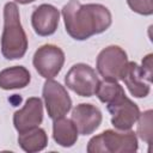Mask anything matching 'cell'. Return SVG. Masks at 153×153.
<instances>
[{"mask_svg": "<svg viewBox=\"0 0 153 153\" xmlns=\"http://www.w3.org/2000/svg\"><path fill=\"white\" fill-rule=\"evenodd\" d=\"M53 137L62 147H72L78 140V130L72 120L56 118L53 123Z\"/></svg>", "mask_w": 153, "mask_h": 153, "instance_id": "13", "label": "cell"}, {"mask_svg": "<svg viewBox=\"0 0 153 153\" xmlns=\"http://www.w3.org/2000/svg\"><path fill=\"white\" fill-rule=\"evenodd\" d=\"M14 1H17V2H19V4H23V5H25V4L32 2V1H35V0H14Z\"/></svg>", "mask_w": 153, "mask_h": 153, "instance_id": "19", "label": "cell"}, {"mask_svg": "<svg viewBox=\"0 0 153 153\" xmlns=\"http://www.w3.org/2000/svg\"><path fill=\"white\" fill-rule=\"evenodd\" d=\"M67 33L78 41L104 32L111 25L110 11L100 4L81 5L79 0H69L62 8Z\"/></svg>", "mask_w": 153, "mask_h": 153, "instance_id": "1", "label": "cell"}, {"mask_svg": "<svg viewBox=\"0 0 153 153\" xmlns=\"http://www.w3.org/2000/svg\"><path fill=\"white\" fill-rule=\"evenodd\" d=\"M127 65V53L118 45H109L104 48L97 57V71L104 80H122Z\"/></svg>", "mask_w": 153, "mask_h": 153, "instance_id": "4", "label": "cell"}, {"mask_svg": "<svg viewBox=\"0 0 153 153\" xmlns=\"http://www.w3.org/2000/svg\"><path fill=\"white\" fill-rule=\"evenodd\" d=\"M139 124H137V134L139 136L147 142L152 143V110H147L143 114L139 115Z\"/></svg>", "mask_w": 153, "mask_h": 153, "instance_id": "17", "label": "cell"}, {"mask_svg": "<svg viewBox=\"0 0 153 153\" xmlns=\"http://www.w3.org/2000/svg\"><path fill=\"white\" fill-rule=\"evenodd\" d=\"M43 120V104L37 97H31L25 102V105L14 112L13 124L18 133L26 131L38 127Z\"/></svg>", "mask_w": 153, "mask_h": 153, "instance_id": "9", "label": "cell"}, {"mask_svg": "<svg viewBox=\"0 0 153 153\" xmlns=\"http://www.w3.org/2000/svg\"><path fill=\"white\" fill-rule=\"evenodd\" d=\"M66 86L81 97H91L96 93L99 78L94 69L86 63H76L71 67L65 76Z\"/></svg>", "mask_w": 153, "mask_h": 153, "instance_id": "5", "label": "cell"}, {"mask_svg": "<svg viewBox=\"0 0 153 153\" xmlns=\"http://www.w3.org/2000/svg\"><path fill=\"white\" fill-rule=\"evenodd\" d=\"M137 151V139L134 131L117 133L105 130L93 136L87 145L88 153L110 152V153H133Z\"/></svg>", "mask_w": 153, "mask_h": 153, "instance_id": "3", "label": "cell"}, {"mask_svg": "<svg viewBox=\"0 0 153 153\" xmlns=\"http://www.w3.org/2000/svg\"><path fill=\"white\" fill-rule=\"evenodd\" d=\"M32 63L43 78L53 79L65 63V53L54 44H44L36 50Z\"/></svg>", "mask_w": 153, "mask_h": 153, "instance_id": "7", "label": "cell"}, {"mask_svg": "<svg viewBox=\"0 0 153 153\" xmlns=\"http://www.w3.org/2000/svg\"><path fill=\"white\" fill-rule=\"evenodd\" d=\"M27 50V38L20 24L18 7L7 2L4 7V31L1 36V53L7 60L22 59Z\"/></svg>", "mask_w": 153, "mask_h": 153, "instance_id": "2", "label": "cell"}, {"mask_svg": "<svg viewBox=\"0 0 153 153\" xmlns=\"http://www.w3.org/2000/svg\"><path fill=\"white\" fill-rule=\"evenodd\" d=\"M30 73L23 66H13L0 72V87L2 90L23 88L30 82Z\"/></svg>", "mask_w": 153, "mask_h": 153, "instance_id": "14", "label": "cell"}, {"mask_svg": "<svg viewBox=\"0 0 153 153\" xmlns=\"http://www.w3.org/2000/svg\"><path fill=\"white\" fill-rule=\"evenodd\" d=\"M42 94L48 116L51 120L63 117L72 108V99L66 88L55 80L47 79L43 85Z\"/></svg>", "mask_w": 153, "mask_h": 153, "instance_id": "6", "label": "cell"}, {"mask_svg": "<svg viewBox=\"0 0 153 153\" xmlns=\"http://www.w3.org/2000/svg\"><path fill=\"white\" fill-rule=\"evenodd\" d=\"M18 143L23 151L33 153L45 148L48 143V136L42 128L35 127L26 131L19 133Z\"/></svg>", "mask_w": 153, "mask_h": 153, "instance_id": "15", "label": "cell"}, {"mask_svg": "<svg viewBox=\"0 0 153 153\" xmlns=\"http://www.w3.org/2000/svg\"><path fill=\"white\" fill-rule=\"evenodd\" d=\"M96 94L98 97V99L102 103H105L106 105L115 102L116 99H118L121 96L126 94L123 91V87L117 82V81H111V80H104V81H99V85L97 87Z\"/></svg>", "mask_w": 153, "mask_h": 153, "instance_id": "16", "label": "cell"}, {"mask_svg": "<svg viewBox=\"0 0 153 153\" xmlns=\"http://www.w3.org/2000/svg\"><path fill=\"white\" fill-rule=\"evenodd\" d=\"M102 118L100 110L92 104L81 103L72 111V121L76 127L78 133L81 135L92 134L100 126Z\"/></svg>", "mask_w": 153, "mask_h": 153, "instance_id": "11", "label": "cell"}, {"mask_svg": "<svg viewBox=\"0 0 153 153\" xmlns=\"http://www.w3.org/2000/svg\"><path fill=\"white\" fill-rule=\"evenodd\" d=\"M60 12L49 4H42L35 8L31 16V24L35 32L39 36L53 35L59 25Z\"/></svg>", "mask_w": 153, "mask_h": 153, "instance_id": "12", "label": "cell"}, {"mask_svg": "<svg viewBox=\"0 0 153 153\" xmlns=\"http://www.w3.org/2000/svg\"><path fill=\"white\" fill-rule=\"evenodd\" d=\"M111 114V123L118 130H129L137 121L140 110L139 106L131 102L126 94L121 96L115 102L106 105Z\"/></svg>", "mask_w": 153, "mask_h": 153, "instance_id": "8", "label": "cell"}, {"mask_svg": "<svg viewBox=\"0 0 153 153\" xmlns=\"http://www.w3.org/2000/svg\"><path fill=\"white\" fill-rule=\"evenodd\" d=\"M128 6L136 13L151 16L153 13V0H127Z\"/></svg>", "mask_w": 153, "mask_h": 153, "instance_id": "18", "label": "cell"}, {"mask_svg": "<svg viewBox=\"0 0 153 153\" xmlns=\"http://www.w3.org/2000/svg\"><path fill=\"white\" fill-rule=\"evenodd\" d=\"M122 80L134 97L143 98L149 93L152 73L145 71L142 66H139L136 62H128Z\"/></svg>", "mask_w": 153, "mask_h": 153, "instance_id": "10", "label": "cell"}]
</instances>
